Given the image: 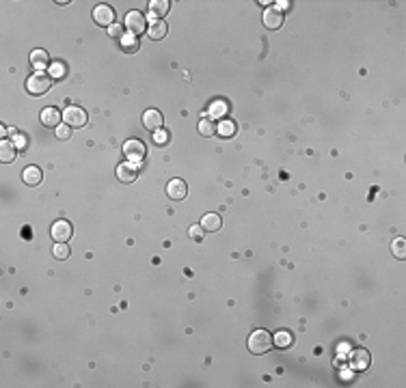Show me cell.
<instances>
[{
    "mask_svg": "<svg viewBox=\"0 0 406 388\" xmlns=\"http://www.w3.org/2000/svg\"><path fill=\"white\" fill-rule=\"evenodd\" d=\"M270 348H273V334L268 330H255L248 337V350L253 354H266Z\"/></svg>",
    "mask_w": 406,
    "mask_h": 388,
    "instance_id": "cell-1",
    "label": "cell"
},
{
    "mask_svg": "<svg viewBox=\"0 0 406 388\" xmlns=\"http://www.w3.org/2000/svg\"><path fill=\"white\" fill-rule=\"evenodd\" d=\"M50 87H52V78L44 71H35L33 76L26 80V89L30 95H44L46 91H50Z\"/></svg>",
    "mask_w": 406,
    "mask_h": 388,
    "instance_id": "cell-2",
    "label": "cell"
},
{
    "mask_svg": "<svg viewBox=\"0 0 406 388\" xmlns=\"http://www.w3.org/2000/svg\"><path fill=\"white\" fill-rule=\"evenodd\" d=\"M123 155H126L130 162L139 164L141 160H145V155H147V147H145L143 140L132 138V140H128L126 145H123Z\"/></svg>",
    "mask_w": 406,
    "mask_h": 388,
    "instance_id": "cell-3",
    "label": "cell"
},
{
    "mask_svg": "<svg viewBox=\"0 0 406 388\" xmlns=\"http://www.w3.org/2000/svg\"><path fill=\"white\" fill-rule=\"evenodd\" d=\"M126 28L130 30V35H141L147 30V19L141 11H130L126 15Z\"/></svg>",
    "mask_w": 406,
    "mask_h": 388,
    "instance_id": "cell-4",
    "label": "cell"
},
{
    "mask_svg": "<svg viewBox=\"0 0 406 388\" xmlns=\"http://www.w3.org/2000/svg\"><path fill=\"white\" fill-rule=\"evenodd\" d=\"M63 119H65V123L69 125V128H82V125L87 123V112L82 108H78V106H69L63 112Z\"/></svg>",
    "mask_w": 406,
    "mask_h": 388,
    "instance_id": "cell-5",
    "label": "cell"
},
{
    "mask_svg": "<svg viewBox=\"0 0 406 388\" xmlns=\"http://www.w3.org/2000/svg\"><path fill=\"white\" fill-rule=\"evenodd\" d=\"M71 233H74V229H71L67 220H56V222L52 224V237H54V242H59V244H67Z\"/></svg>",
    "mask_w": 406,
    "mask_h": 388,
    "instance_id": "cell-6",
    "label": "cell"
},
{
    "mask_svg": "<svg viewBox=\"0 0 406 388\" xmlns=\"http://www.w3.org/2000/svg\"><path fill=\"white\" fill-rule=\"evenodd\" d=\"M93 19L100 26H112L114 24V9L110 5H98L93 9Z\"/></svg>",
    "mask_w": 406,
    "mask_h": 388,
    "instance_id": "cell-7",
    "label": "cell"
},
{
    "mask_svg": "<svg viewBox=\"0 0 406 388\" xmlns=\"http://www.w3.org/2000/svg\"><path fill=\"white\" fill-rule=\"evenodd\" d=\"M370 362H372V356H370L368 350H363V348L352 350V354H350V366L355 371H365L368 366H370Z\"/></svg>",
    "mask_w": 406,
    "mask_h": 388,
    "instance_id": "cell-8",
    "label": "cell"
},
{
    "mask_svg": "<svg viewBox=\"0 0 406 388\" xmlns=\"http://www.w3.org/2000/svg\"><path fill=\"white\" fill-rule=\"evenodd\" d=\"M162 114L158 112V110H156V108H149L147 112H145L143 114V125H145V128H147L149 132H160L162 130Z\"/></svg>",
    "mask_w": 406,
    "mask_h": 388,
    "instance_id": "cell-9",
    "label": "cell"
},
{
    "mask_svg": "<svg viewBox=\"0 0 406 388\" xmlns=\"http://www.w3.org/2000/svg\"><path fill=\"white\" fill-rule=\"evenodd\" d=\"M166 194H169V198H173V201H182V198L188 194V186L182 179H171L169 186H166Z\"/></svg>",
    "mask_w": 406,
    "mask_h": 388,
    "instance_id": "cell-10",
    "label": "cell"
},
{
    "mask_svg": "<svg viewBox=\"0 0 406 388\" xmlns=\"http://www.w3.org/2000/svg\"><path fill=\"white\" fill-rule=\"evenodd\" d=\"M137 175H139V171H137V164L134 162H123V164L117 166V177L123 183H132L134 179H137Z\"/></svg>",
    "mask_w": 406,
    "mask_h": 388,
    "instance_id": "cell-11",
    "label": "cell"
},
{
    "mask_svg": "<svg viewBox=\"0 0 406 388\" xmlns=\"http://www.w3.org/2000/svg\"><path fill=\"white\" fill-rule=\"evenodd\" d=\"M61 119H63V114H61L59 108L48 106V108L41 110V123H44L46 128H59V125H61Z\"/></svg>",
    "mask_w": 406,
    "mask_h": 388,
    "instance_id": "cell-12",
    "label": "cell"
},
{
    "mask_svg": "<svg viewBox=\"0 0 406 388\" xmlns=\"http://www.w3.org/2000/svg\"><path fill=\"white\" fill-rule=\"evenodd\" d=\"M264 24H266V28H273V30L281 28V24H283V13H281L277 7H268L264 11Z\"/></svg>",
    "mask_w": 406,
    "mask_h": 388,
    "instance_id": "cell-13",
    "label": "cell"
},
{
    "mask_svg": "<svg viewBox=\"0 0 406 388\" xmlns=\"http://www.w3.org/2000/svg\"><path fill=\"white\" fill-rule=\"evenodd\" d=\"M166 22H162V19H151L149 22V26H147V35H149V39H153V41H160V39H164L166 37Z\"/></svg>",
    "mask_w": 406,
    "mask_h": 388,
    "instance_id": "cell-14",
    "label": "cell"
},
{
    "mask_svg": "<svg viewBox=\"0 0 406 388\" xmlns=\"http://www.w3.org/2000/svg\"><path fill=\"white\" fill-rule=\"evenodd\" d=\"M30 65H33L37 71H44L48 65H50V56L46 50H35L30 52Z\"/></svg>",
    "mask_w": 406,
    "mask_h": 388,
    "instance_id": "cell-15",
    "label": "cell"
},
{
    "mask_svg": "<svg viewBox=\"0 0 406 388\" xmlns=\"http://www.w3.org/2000/svg\"><path fill=\"white\" fill-rule=\"evenodd\" d=\"M22 177H24V183L26 186H39L41 179H44V173H41L39 166H26Z\"/></svg>",
    "mask_w": 406,
    "mask_h": 388,
    "instance_id": "cell-16",
    "label": "cell"
},
{
    "mask_svg": "<svg viewBox=\"0 0 406 388\" xmlns=\"http://www.w3.org/2000/svg\"><path fill=\"white\" fill-rule=\"evenodd\" d=\"M221 227H223V220H221V216H218V214H205L201 218V229L203 231H210V233H214V231H218Z\"/></svg>",
    "mask_w": 406,
    "mask_h": 388,
    "instance_id": "cell-17",
    "label": "cell"
},
{
    "mask_svg": "<svg viewBox=\"0 0 406 388\" xmlns=\"http://www.w3.org/2000/svg\"><path fill=\"white\" fill-rule=\"evenodd\" d=\"M15 151H17V147L13 145V142H9V140H3L0 142V162H13L15 160Z\"/></svg>",
    "mask_w": 406,
    "mask_h": 388,
    "instance_id": "cell-18",
    "label": "cell"
},
{
    "mask_svg": "<svg viewBox=\"0 0 406 388\" xmlns=\"http://www.w3.org/2000/svg\"><path fill=\"white\" fill-rule=\"evenodd\" d=\"M169 9H171V3L169 0H151L149 3V11L156 15V17H162V15H166L169 13Z\"/></svg>",
    "mask_w": 406,
    "mask_h": 388,
    "instance_id": "cell-19",
    "label": "cell"
},
{
    "mask_svg": "<svg viewBox=\"0 0 406 388\" xmlns=\"http://www.w3.org/2000/svg\"><path fill=\"white\" fill-rule=\"evenodd\" d=\"M119 44H121V50L126 52V54H134V52L139 50V39H137V35H123V37L119 39Z\"/></svg>",
    "mask_w": 406,
    "mask_h": 388,
    "instance_id": "cell-20",
    "label": "cell"
},
{
    "mask_svg": "<svg viewBox=\"0 0 406 388\" xmlns=\"http://www.w3.org/2000/svg\"><path fill=\"white\" fill-rule=\"evenodd\" d=\"M227 104L225 101H221V99H216V101H212L210 104V117L212 119H221V117H225L227 114Z\"/></svg>",
    "mask_w": 406,
    "mask_h": 388,
    "instance_id": "cell-21",
    "label": "cell"
},
{
    "mask_svg": "<svg viewBox=\"0 0 406 388\" xmlns=\"http://www.w3.org/2000/svg\"><path fill=\"white\" fill-rule=\"evenodd\" d=\"M273 343L277 345V348H289V345L294 343V337H292L289 332H277L275 339H273Z\"/></svg>",
    "mask_w": 406,
    "mask_h": 388,
    "instance_id": "cell-22",
    "label": "cell"
},
{
    "mask_svg": "<svg viewBox=\"0 0 406 388\" xmlns=\"http://www.w3.org/2000/svg\"><path fill=\"white\" fill-rule=\"evenodd\" d=\"M391 253H393V257H398V259H404V257H406V242H404V237L393 239Z\"/></svg>",
    "mask_w": 406,
    "mask_h": 388,
    "instance_id": "cell-23",
    "label": "cell"
},
{
    "mask_svg": "<svg viewBox=\"0 0 406 388\" xmlns=\"http://www.w3.org/2000/svg\"><path fill=\"white\" fill-rule=\"evenodd\" d=\"M216 132L221 136H225V138H229V136L236 134V123L234 121H221V125L216 128Z\"/></svg>",
    "mask_w": 406,
    "mask_h": 388,
    "instance_id": "cell-24",
    "label": "cell"
},
{
    "mask_svg": "<svg viewBox=\"0 0 406 388\" xmlns=\"http://www.w3.org/2000/svg\"><path fill=\"white\" fill-rule=\"evenodd\" d=\"M214 132H216V128H214V123L210 119H201L199 121V134L201 136H212Z\"/></svg>",
    "mask_w": 406,
    "mask_h": 388,
    "instance_id": "cell-25",
    "label": "cell"
},
{
    "mask_svg": "<svg viewBox=\"0 0 406 388\" xmlns=\"http://www.w3.org/2000/svg\"><path fill=\"white\" fill-rule=\"evenodd\" d=\"M52 253H54V257H56V259H67V257H69V246H67V244H59V242H56V246L52 248Z\"/></svg>",
    "mask_w": 406,
    "mask_h": 388,
    "instance_id": "cell-26",
    "label": "cell"
},
{
    "mask_svg": "<svg viewBox=\"0 0 406 388\" xmlns=\"http://www.w3.org/2000/svg\"><path fill=\"white\" fill-rule=\"evenodd\" d=\"M63 76H65L63 63H52V67H50V78H63Z\"/></svg>",
    "mask_w": 406,
    "mask_h": 388,
    "instance_id": "cell-27",
    "label": "cell"
},
{
    "mask_svg": "<svg viewBox=\"0 0 406 388\" xmlns=\"http://www.w3.org/2000/svg\"><path fill=\"white\" fill-rule=\"evenodd\" d=\"M13 145L17 147V149H26V145H28V138L24 134H20V132H13Z\"/></svg>",
    "mask_w": 406,
    "mask_h": 388,
    "instance_id": "cell-28",
    "label": "cell"
},
{
    "mask_svg": "<svg viewBox=\"0 0 406 388\" xmlns=\"http://www.w3.org/2000/svg\"><path fill=\"white\" fill-rule=\"evenodd\" d=\"M56 136H59V138H69V136H71V128H69V125L65 123V125H59V128H56Z\"/></svg>",
    "mask_w": 406,
    "mask_h": 388,
    "instance_id": "cell-29",
    "label": "cell"
},
{
    "mask_svg": "<svg viewBox=\"0 0 406 388\" xmlns=\"http://www.w3.org/2000/svg\"><path fill=\"white\" fill-rule=\"evenodd\" d=\"M190 237H192V239H203V229H201V224L190 227Z\"/></svg>",
    "mask_w": 406,
    "mask_h": 388,
    "instance_id": "cell-30",
    "label": "cell"
},
{
    "mask_svg": "<svg viewBox=\"0 0 406 388\" xmlns=\"http://www.w3.org/2000/svg\"><path fill=\"white\" fill-rule=\"evenodd\" d=\"M108 35L110 37H123V30H121V26L119 24H112V26H108Z\"/></svg>",
    "mask_w": 406,
    "mask_h": 388,
    "instance_id": "cell-31",
    "label": "cell"
},
{
    "mask_svg": "<svg viewBox=\"0 0 406 388\" xmlns=\"http://www.w3.org/2000/svg\"><path fill=\"white\" fill-rule=\"evenodd\" d=\"M166 138H169V136H166V132H156V142H158V145H164L166 142Z\"/></svg>",
    "mask_w": 406,
    "mask_h": 388,
    "instance_id": "cell-32",
    "label": "cell"
},
{
    "mask_svg": "<svg viewBox=\"0 0 406 388\" xmlns=\"http://www.w3.org/2000/svg\"><path fill=\"white\" fill-rule=\"evenodd\" d=\"M277 5H279V7H277L279 11H285V9H289V3H287V0H281V3H277Z\"/></svg>",
    "mask_w": 406,
    "mask_h": 388,
    "instance_id": "cell-33",
    "label": "cell"
}]
</instances>
